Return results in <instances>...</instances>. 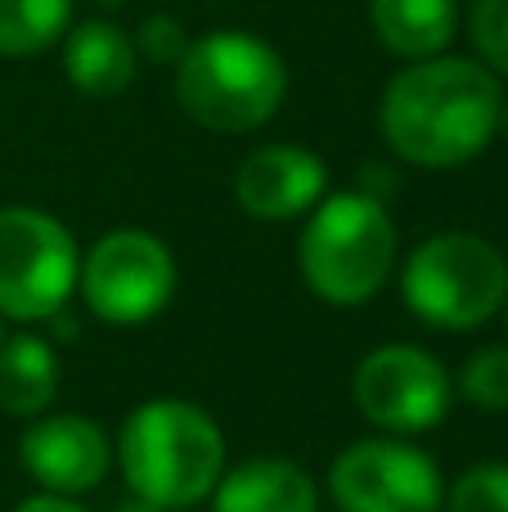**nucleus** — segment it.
<instances>
[{
	"label": "nucleus",
	"instance_id": "obj_1",
	"mask_svg": "<svg viewBox=\"0 0 508 512\" xmlns=\"http://www.w3.org/2000/svg\"><path fill=\"white\" fill-rule=\"evenodd\" d=\"M500 81L473 59H419L383 90V140L414 167H464L500 135Z\"/></svg>",
	"mask_w": 508,
	"mask_h": 512
},
{
	"label": "nucleus",
	"instance_id": "obj_2",
	"mask_svg": "<svg viewBox=\"0 0 508 512\" xmlns=\"http://www.w3.org/2000/svg\"><path fill=\"white\" fill-rule=\"evenodd\" d=\"M117 463L135 499L167 512L194 508L225 477V436L194 400H144L122 423Z\"/></svg>",
	"mask_w": 508,
	"mask_h": 512
},
{
	"label": "nucleus",
	"instance_id": "obj_3",
	"mask_svg": "<svg viewBox=\"0 0 508 512\" xmlns=\"http://www.w3.org/2000/svg\"><path fill=\"white\" fill-rule=\"evenodd\" d=\"M288 95V68L261 36L207 32L176 63V99L207 131H257Z\"/></svg>",
	"mask_w": 508,
	"mask_h": 512
},
{
	"label": "nucleus",
	"instance_id": "obj_4",
	"mask_svg": "<svg viewBox=\"0 0 508 512\" xmlns=\"http://www.w3.org/2000/svg\"><path fill=\"white\" fill-rule=\"evenodd\" d=\"M396 270V225L383 198L365 189L329 194L311 207L302 230V274L329 306H365Z\"/></svg>",
	"mask_w": 508,
	"mask_h": 512
},
{
	"label": "nucleus",
	"instance_id": "obj_5",
	"mask_svg": "<svg viewBox=\"0 0 508 512\" xmlns=\"http://www.w3.org/2000/svg\"><path fill=\"white\" fill-rule=\"evenodd\" d=\"M405 306L432 328H477L508 301V261L482 234H432L401 270Z\"/></svg>",
	"mask_w": 508,
	"mask_h": 512
},
{
	"label": "nucleus",
	"instance_id": "obj_6",
	"mask_svg": "<svg viewBox=\"0 0 508 512\" xmlns=\"http://www.w3.org/2000/svg\"><path fill=\"white\" fill-rule=\"evenodd\" d=\"M77 270L81 256L63 221L41 207H0V315L45 324L68 306Z\"/></svg>",
	"mask_w": 508,
	"mask_h": 512
},
{
	"label": "nucleus",
	"instance_id": "obj_7",
	"mask_svg": "<svg viewBox=\"0 0 508 512\" xmlns=\"http://www.w3.org/2000/svg\"><path fill=\"white\" fill-rule=\"evenodd\" d=\"M81 301L104 324H144L162 315L176 292V261L171 248L149 230H113L95 239L81 256Z\"/></svg>",
	"mask_w": 508,
	"mask_h": 512
},
{
	"label": "nucleus",
	"instance_id": "obj_8",
	"mask_svg": "<svg viewBox=\"0 0 508 512\" xmlns=\"http://www.w3.org/2000/svg\"><path fill=\"white\" fill-rule=\"evenodd\" d=\"M351 396L356 409L374 427L396 436H414L437 427L450 414V373L437 355H428L423 346H378L360 360L356 378H351Z\"/></svg>",
	"mask_w": 508,
	"mask_h": 512
},
{
	"label": "nucleus",
	"instance_id": "obj_9",
	"mask_svg": "<svg viewBox=\"0 0 508 512\" xmlns=\"http://www.w3.org/2000/svg\"><path fill=\"white\" fill-rule=\"evenodd\" d=\"M329 495L342 512H437L446 499L441 468L392 436L356 441L333 459Z\"/></svg>",
	"mask_w": 508,
	"mask_h": 512
},
{
	"label": "nucleus",
	"instance_id": "obj_10",
	"mask_svg": "<svg viewBox=\"0 0 508 512\" xmlns=\"http://www.w3.org/2000/svg\"><path fill=\"white\" fill-rule=\"evenodd\" d=\"M18 454H23L27 477L41 481V490L68 499L95 490L113 468V441L104 436V427L81 414L32 418V427L18 441Z\"/></svg>",
	"mask_w": 508,
	"mask_h": 512
},
{
	"label": "nucleus",
	"instance_id": "obj_11",
	"mask_svg": "<svg viewBox=\"0 0 508 512\" xmlns=\"http://www.w3.org/2000/svg\"><path fill=\"white\" fill-rule=\"evenodd\" d=\"M329 171L311 149L297 144H261L248 153L234 176V194L239 207L257 221H293V216L311 212L324 198Z\"/></svg>",
	"mask_w": 508,
	"mask_h": 512
},
{
	"label": "nucleus",
	"instance_id": "obj_12",
	"mask_svg": "<svg viewBox=\"0 0 508 512\" xmlns=\"http://www.w3.org/2000/svg\"><path fill=\"white\" fill-rule=\"evenodd\" d=\"M212 512H320V486L288 459H252L216 481Z\"/></svg>",
	"mask_w": 508,
	"mask_h": 512
},
{
	"label": "nucleus",
	"instance_id": "obj_13",
	"mask_svg": "<svg viewBox=\"0 0 508 512\" xmlns=\"http://www.w3.org/2000/svg\"><path fill=\"white\" fill-rule=\"evenodd\" d=\"M140 54L135 41L113 23H77L63 32V72L68 81L90 99H113L135 81Z\"/></svg>",
	"mask_w": 508,
	"mask_h": 512
},
{
	"label": "nucleus",
	"instance_id": "obj_14",
	"mask_svg": "<svg viewBox=\"0 0 508 512\" xmlns=\"http://www.w3.org/2000/svg\"><path fill=\"white\" fill-rule=\"evenodd\" d=\"M378 41L401 59H437L459 27L455 0H369Z\"/></svg>",
	"mask_w": 508,
	"mask_h": 512
},
{
	"label": "nucleus",
	"instance_id": "obj_15",
	"mask_svg": "<svg viewBox=\"0 0 508 512\" xmlns=\"http://www.w3.org/2000/svg\"><path fill=\"white\" fill-rule=\"evenodd\" d=\"M59 396V355L45 337L14 333L0 342V409L14 418H41Z\"/></svg>",
	"mask_w": 508,
	"mask_h": 512
},
{
	"label": "nucleus",
	"instance_id": "obj_16",
	"mask_svg": "<svg viewBox=\"0 0 508 512\" xmlns=\"http://www.w3.org/2000/svg\"><path fill=\"white\" fill-rule=\"evenodd\" d=\"M72 0H0V54L23 59L68 32Z\"/></svg>",
	"mask_w": 508,
	"mask_h": 512
},
{
	"label": "nucleus",
	"instance_id": "obj_17",
	"mask_svg": "<svg viewBox=\"0 0 508 512\" xmlns=\"http://www.w3.org/2000/svg\"><path fill=\"white\" fill-rule=\"evenodd\" d=\"M459 391L486 414H508V346H482L464 360Z\"/></svg>",
	"mask_w": 508,
	"mask_h": 512
},
{
	"label": "nucleus",
	"instance_id": "obj_18",
	"mask_svg": "<svg viewBox=\"0 0 508 512\" xmlns=\"http://www.w3.org/2000/svg\"><path fill=\"white\" fill-rule=\"evenodd\" d=\"M446 512H508V463H477L446 490Z\"/></svg>",
	"mask_w": 508,
	"mask_h": 512
},
{
	"label": "nucleus",
	"instance_id": "obj_19",
	"mask_svg": "<svg viewBox=\"0 0 508 512\" xmlns=\"http://www.w3.org/2000/svg\"><path fill=\"white\" fill-rule=\"evenodd\" d=\"M473 45L482 68L508 77V0H477L473 5Z\"/></svg>",
	"mask_w": 508,
	"mask_h": 512
},
{
	"label": "nucleus",
	"instance_id": "obj_20",
	"mask_svg": "<svg viewBox=\"0 0 508 512\" xmlns=\"http://www.w3.org/2000/svg\"><path fill=\"white\" fill-rule=\"evenodd\" d=\"M189 50V36H185V23L176 14H149L135 32V54H144L149 63L158 68H176Z\"/></svg>",
	"mask_w": 508,
	"mask_h": 512
},
{
	"label": "nucleus",
	"instance_id": "obj_21",
	"mask_svg": "<svg viewBox=\"0 0 508 512\" xmlns=\"http://www.w3.org/2000/svg\"><path fill=\"white\" fill-rule=\"evenodd\" d=\"M14 512H86V508H81L77 499H68V495H50V490H45V495L23 499Z\"/></svg>",
	"mask_w": 508,
	"mask_h": 512
},
{
	"label": "nucleus",
	"instance_id": "obj_22",
	"mask_svg": "<svg viewBox=\"0 0 508 512\" xmlns=\"http://www.w3.org/2000/svg\"><path fill=\"white\" fill-rule=\"evenodd\" d=\"M117 512H167V508H158V504H149V499H126Z\"/></svg>",
	"mask_w": 508,
	"mask_h": 512
},
{
	"label": "nucleus",
	"instance_id": "obj_23",
	"mask_svg": "<svg viewBox=\"0 0 508 512\" xmlns=\"http://www.w3.org/2000/svg\"><path fill=\"white\" fill-rule=\"evenodd\" d=\"M500 131L508 135V99H504V104H500Z\"/></svg>",
	"mask_w": 508,
	"mask_h": 512
},
{
	"label": "nucleus",
	"instance_id": "obj_24",
	"mask_svg": "<svg viewBox=\"0 0 508 512\" xmlns=\"http://www.w3.org/2000/svg\"><path fill=\"white\" fill-rule=\"evenodd\" d=\"M99 5H122V0H99Z\"/></svg>",
	"mask_w": 508,
	"mask_h": 512
},
{
	"label": "nucleus",
	"instance_id": "obj_25",
	"mask_svg": "<svg viewBox=\"0 0 508 512\" xmlns=\"http://www.w3.org/2000/svg\"><path fill=\"white\" fill-rule=\"evenodd\" d=\"M504 324H508V301H504Z\"/></svg>",
	"mask_w": 508,
	"mask_h": 512
},
{
	"label": "nucleus",
	"instance_id": "obj_26",
	"mask_svg": "<svg viewBox=\"0 0 508 512\" xmlns=\"http://www.w3.org/2000/svg\"><path fill=\"white\" fill-rule=\"evenodd\" d=\"M0 342H5V333H0Z\"/></svg>",
	"mask_w": 508,
	"mask_h": 512
}]
</instances>
